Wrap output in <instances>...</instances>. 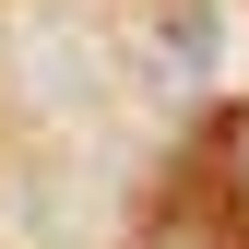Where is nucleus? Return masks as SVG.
Masks as SVG:
<instances>
[{
  "instance_id": "f03ea898",
  "label": "nucleus",
  "mask_w": 249,
  "mask_h": 249,
  "mask_svg": "<svg viewBox=\"0 0 249 249\" xmlns=\"http://www.w3.org/2000/svg\"><path fill=\"white\" fill-rule=\"evenodd\" d=\"M166 249H202V237H166Z\"/></svg>"
},
{
  "instance_id": "f257e3e1",
  "label": "nucleus",
  "mask_w": 249,
  "mask_h": 249,
  "mask_svg": "<svg viewBox=\"0 0 249 249\" xmlns=\"http://www.w3.org/2000/svg\"><path fill=\"white\" fill-rule=\"evenodd\" d=\"M226 154H237V190H249V119H237V131H226Z\"/></svg>"
}]
</instances>
